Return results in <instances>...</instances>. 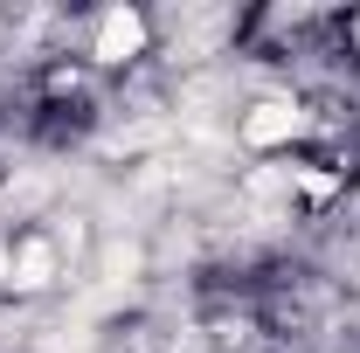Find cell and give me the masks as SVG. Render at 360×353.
Returning <instances> with one entry per match:
<instances>
[{"label":"cell","instance_id":"cell-3","mask_svg":"<svg viewBox=\"0 0 360 353\" xmlns=\"http://www.w3.org/2000/svg\"><path fill=\"white\" fill-rule=\"evenodd\" d=\"M49 270H56V250H49V243H21V257H14V284H21V291H42Z\"/></svg>","mask_w":360,"mask_h":353},{"label":"cell","instance_id":"cell-1","mask_svg":"<svg viewBox=\"0 0 360 353\" xmlns=\"http://www.w3.org/2000/svg\"><path fill=\"white\" fill-rule=\"evenodd\" d=\"M291 132H305V111L284 104V97H270V104H257V111L243 118V139H250V146H284Z\"/></svg>","mask_w":360,"mask_h":353},{"label":"cell","instance_id":"cell-2","mask_svg":"<svg viewBox=\"0 0 360 353\" xmlns=\"http://www.w3.org/2000/svg\"><path fill=\"white\" fill-rule=\"evenodd\" d=\"M139 42H146V21L139 14H104V28H97V56L104 63H125V56H139Z\"/></svg>","mask_w":360,"mask_h":353}]
</instances>
